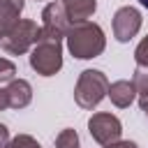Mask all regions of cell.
<instances>
[{"mask_svg": "<svg viewBox=\"0 0 148 148\" xmlns=\"http://www.w3.org/2000/svg\"><path fill=\"white\" fill-rule=\"evenodd\" d=\"M67 49L74 58H81V60H88V58H97L104 46H106V39H104V30L97 25V23H90V21H83V23H72L67 35Z\"/></svg>", "mask_w": 148, "mask_h": 148, "instance_id": "obj_1", "label": "cell"}, {"mask_svg": "<svg viewBox=\"0 0 148 148\" xmlns=\"http://www.w3.org/2000/svg\"><path fill=\"white\" fill-rule=\"evenodd\" d=\"M109 90V79L99 69H83L79 74L76 88H74V99L81 109H95Z\"/></svg>", "mask_w": 148, "mask_h": 148, "instance_id": "obj_2", "label": "cell"}, {"mask_svg": "<svg viewBox=\"0 0 148 148\" xmlns=\"http://www.w3.org/2000/svg\"><path fill=\"white\" fill-rule=\"evenodd\" d=\"M42 39V25H37L30 18H18L0 39V46L12 53V56H21L25 51H30L37 42Z\"/></svg>", "mask_w": 148, "mask_h": 148, "instance_id": "obj_3", "label": "cell"}, {"mask_svg": "<svg viewBox=\"0 0 148 148\" xmlns=\"http://www.w3.org/2000/svg\"><path fill=\"white\" fill-rule=\"evenodd\" d=\"M30 67L42 76H53L62 67V44L60 39L42 37L30 49Z\"/></svg>", "mask_w": 148, "mask_h": 148, "instance_id": "obj_4", "label": "cell"}, {"mask_svg": "<svg viewBox=\"0 0 148 148\" xmlns=\"http://www.w3.org/2000/svg\"><path fill=\"white\" fill-rule=\"evenodd\" d=\"M88 132H90V136L97 143L109 146V143L120 139L123 125H120V120L113 113H92L90 120H88Z\"/></svg>", "mask_w": 148, "mask_h": 148, "instance_id": "obj_5", "label": "cell"}, {"mask_svg": "<svg viewBox=\"0 0 148 148\" xmlns=\"http://www.w3.org/2000/svg\"><path fill=\"white\" fill-rule=\"evenodd\" d=\"M69 18L65 14L62 2H49L42 12V37L49 39H62L69 30Z\"/></svg>", "mask_w": 148, "mask_h": 148, "instance_id": "obj_6", "label": "cell"}, {"mask_svg": "<svg viewBox=\"0 0 148 148\" xmlns=\"http://www.w3.org/2000/svg\"><path fill=\"white\" fill-rule=\"evenodd\" d=\"M141 28V14L136 7H120L113 14V37L118 42H130Z\"/></svg>", "mask_w": 148, "mask_h": 148, "instance_id": "obj_7", "label": "cell"}, {"mask_svg": "<svg viewBox=\"0 0 148 148\" xmlns=\"http://www.w3.org/2000/svg\"><path fill=\"white\" fill-rule=\"evenodd\" d=\"M62 7L69 23H83L95 14L97 0H62Z\"/></svg>", "mask_w": 148, "mask_h": 148, "instance_id": "obj_8", "label": "cell"}, {"mask_svg": "<svg viewBox=\"0 0 148 148\" xmlns=\"http://www.w3.org/2000/svg\"><path fill=\"white\" fill-rule=\"evenodd\" d=\"M7 97H9V109H23L32 99V86L25 79H14L7 86Z\"/></svg>", "mask_w": 148, "mask_h": 148, "instance_id": "obj_9", "label": "cell"}, {"mask_svg": "<svg viewBox=\"0 0 148 148\" xmlns=\"http://www.w3.org/2000/svg\"><path fill=\"white\" fill-rule=\"evenodd\" d=\"M106 95L111 97V102H113L118 109H125V106H130V104L134 102V97H136V90H134L132 81H125V79H120V81H113V83H109V90H106Z\"/></svg>", "mask_w": 148, "mask_h": 148, "instance_id": "obj_10", "label": "cell"}, {"mask_svg": "<svg viewBox=\"0 0 148 148\" xmlns=\"http://www.w3.org/2000/svg\"><path fill=\"white\" fill-rule=\"evenodd\" d=\"M21 12H23V0H0V30H2V35L18 21Z\"/></svg>", "mask_w": 148, "mask_h": 148, "instance_id": "obj_11", "label": "cell"}, {"mask_svg": "<svg viewBox=\"0 0 148 148\" xmlns=\"http://www.w3.org/2000/svg\"><path fill=\"white\" fill-rule=\"evenodd\" d=\"M132 86H134V90H136L139 97L148 95V67H136V69H134Z\"/></svg>", "mask_w": 148, "mask_h": 148, "instance_id": "obj_12", "label": "cell"}, {"mask_svg": "<svg viewBox=\"0 0 148 148\" xmlns=\"http://www.w3.org/2000/svg\"><path fill=\"white\" fill-rule=\"evenodd\" d=\"M56 148H79V134L74 130H62L56 136Z\"/></svg>", "mask_w": 148, "mask_h": 148, "instance_id": "obj_13", "label": "cell"}, {"mask_svg": "<svg viewBox=\"0 0 148 148\" xmlns=\"http://www.w3.org/2000/svg\"><path fill=\"white\" fill-rule=\"evenodd\" d=\"M16 79V65L7 58H0V83H9Z\"/></svg>", "mask_w": 148, "mask_h": 148, "instance_id": "obj_14", "label": "cell"}, {"mask_svg": "<svg viewBox=\"0 0 148 148\" xmlns=\"http://www.w3.org/2000/svg\"><path fill=\"white\" fill-rule=\"evenodd\" d=\"M7 148H42V146H39L37 139H32L30 134H18V136L9 139Z\"/></svg>", "mask_w": 148, "mask_h": 148, "instance_id": "obj_15", "label": "cell"}, {"mask_svg": "<svg viewBox=\"0 0 148 148\" xmlns=\"http://www.w3.org/2000/svg\"><path fill=\"white\" fill-rule=\"evenodd\" d=\"M134 60H136V67H148V37H143L134 51Z\"/></svg>", "mask_w": 148, "mask_h": 148, "instance_id": "obj_16", "label": "cell"}, {"mask_svg": "<svg viewBox=\"0 0 148 148\" xmlns=\"http://www.w3.org/2000/svg\"><path fill=\"white\" fill-rule=\"evenodd\" d=\"M106 148H139V146H136L134 141H120V139H118V141H113V143H109Z\"/></svg>", "mask_w": 148, "mask_h": 148, "instance_id": "obj_17", "label": "cell"}, {"mask_svg": "<svg viewBox=\"0 0 148 148\" xmlns=\"http://www.w3.org/2000/svg\"><path fill=\"white\" fill-rule=\"evenodd\" d=\"M7 143H9V130L0 125V148H7Z\"/></svg>", "mask_w": 148, "mask_h": 148, "instance_id": "obj_18", "label": "cell"}, {"mask_svg": "<svg viewBox=\"0 0 148 148\" xmlns=\"http://www.w3.org/2000/svg\"><path fill=\"white\" fill-rule=\"evenodd\" d=\"M9 109V97H7V88H0V111Z\"/></svg>", "mask_w": 148, "mask_h": 148, "instance_id": "obj_19", "label": "cell"}, {"mask_svg": "<svg viewBox=\"0 0 148 148\" xmlns=\"http://www.w3.org/2000/svg\"><path fill=\"white\" fill-rule=\"evenodd\" d=\"M139 106H141V111H143V113H146V118H148V95L139 97Z\"/></svg>", "mask_w": 148, "mask_h": 148, "instance_id": "obj_20", "label": "cell"}, {"mask_svg": "<svg viewBox=\"0 0 148 148\" xmlns=\"http://www.w3.org/2000/svg\"><path fill=\"white\" fill-rule=\"evenodd\" d=\"M139 2H141V7H146V9H148V0H139Z\"/></svg>", "mask_w": 148, "mask_h": 148, "instance_id": "obj_21", "label": "cell"}, {"mask_svg": "<svg viewBox=\"0 0 148 148\" xmlns=\"http://www.w3.org/2000/svg\"><path fill=\"white\" fill-rule=\"evenodd\" d=\"M0 39H2V30H0Z\"/></svg>", "mask_w": 148, "mask_h": 148, "instance_id": "obj_22", "label": "cell"}]
</instances>
